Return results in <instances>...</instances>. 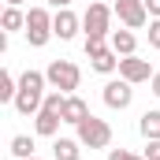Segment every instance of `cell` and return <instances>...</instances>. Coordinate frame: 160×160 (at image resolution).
<instances>
[{
    "label": "cell",
    "mask_w": 160,
    "mask_h": 160,
    "mask_svg": "<svg viewBox=\"0 0 160 160\" xmlns=\"http://www.w3.org/2000/svg\"><path fill=\"white\" fill-rule=\"evenodd\" d=\"M45 71H22L19 75V93H15V112L19 116H38L45 104Z\"/></svg>",
    "instance_id": "1"
},
{
    "label": "cell",
    "mask_w": 160,
    "mask_h": 160,
    "mask_svg": "<svg viewBox=\"0 0 160 160\" xmlns=\"http://www.w3.org/2000/svg\"><path fill=\"white\" fill-rule=\"evenodd\" d=\"M82 48H86L89 67H93L97 75H112V71H119V52H116L108 41H101V38H86V41H82Z\"/></svg>",
    "instance_id": "2"
},
{
    "label": "cell",
    "mask_w": 160,
    "mask_h": 160,
    "mask_svg": "<svg viewBox=\"0 0 160 160\" xmlns=\"http://www.w3.org/2000/svg\"><path fill=\"white\" fill-rule=\"evenodd\" d=\"M22 34L30 41V48H45L48 41L56 38V34H52V15H48V8L38 4V8L26 11V30H22Z\"/></svg>",
    "instance_id": "3"
},
{
    "label": "cell",
    "mask_w": 160,
    "mask_h": 160,
    "mask_svg": "<svg viewBox=\"0 0 160 160\" xmlns=\"http://www.w3.org/2000/svg\"><path fill=\"white\" fill-rule=\"evenodd\" d=\"M75 138H78L86 149H108V145H112V127L89 112V116L75 127Z\"/></svg>",
    "instance_id": "4"
},
{
    "label": "cell",
    "mask_w": 160,
    "mask_h": 160,
    "mask_svg": "<svg viewBox=\"0 0 160 160\" xmlns=\"http://www.w3.org/2000/svg\"><path fill=\"white\" fill-rule=\"evenodd\" d=\"M45 78H48V86L52 89H60V93H75L82 82V71L75 60H52L48 67H45Z\"/></svg>",
    "instance_id": "5"
},
{
    "label": "cell",
    "mask_w": 160,
    "mask_h": 160,
    "mask_svg": "<svg viewBox=\"0 0 160 160\" xmlns=\"http://www.w3.org/2000/svg\"><path fill=\"white\" fill-rule=\"evenodd\" d=\"M112 15H116V8H108V4H89L86 15H82V34H86V38L108 41L112 38Z\"/></svg>",
    "instance_id": "6"
},
{
    "label": "cell",
    "mask_w": 160,
    "mask_h": 160,
    "mask_svg": "<svg viewBox=\"0 0 160 160\" xmlns=\"http://www.w3.org/2000/svg\"><path fill=\"white\" fill-rule=\"evenodd\" d=\"M112 8H116V19H119L127 30H142V26L149 22V8H145V0H116Z\"/></svg>",
    "instance_id": "7"
},
{
    "label": "cell",
    "mask_w": 160,
    "mask_h": 160,
    "mask_svg": "<svg viewBox=\"0 0 160 160\" xmlns=\"http://www.w3.org/2000/svg\"><path fill=\"white\" fill-rule=\"evenodd\" d=\"M104 104L112 108V112H123V108H130V101H134V86L127 78H112V82H104Z\"/></svg>",
    "instance_id": "8"
},
{
    "label": "cell",
    "mask_w": 160,
    "mask_h": 160,
    "mask_svg": "<svg viewBox=\"0 0 160 160\" xmlns=\"http://www.w3.org/2000/svg\"><path fill=\"white\" fill-rule=\"evenodd\" d=\"M153 75H157V71H153V63H149V60H142V56H119V78H127L130 86L149 82Z\"/></svg>",
    "instance_id": "9"
},
{
    "label": "cell",
    "mask_w": 160,
    "mask_h": 160,
    "mask_svg": "<svg viewBox=\"0 0 160 160\" xmlns=\"http://www.w3.org/2000/svg\"><path fill=\"white\" fill-rule=\"evenodd\" d=\"M78 30H82V19L71 11V8H60V11L52 15V34H56L60 41H75Z\"/></svg>",
    "instance_id": "10"
},
{
    "label": "cell",
    "mask_w": 160,
    "mask_h": 160,
    "mask_svg": "<svg viewBox=\"0 0 160 160\" xmlns=\"http://www.w3.org/2000/svg\"><path fill=\"white\" fill-rule=\"evenodd\" d=\"M60 123H63V116H56V112L41 108L38 116H34V130H38L41 138H60Z\"/></svg>",
    "instance_id": "11"
},
{
    "label": "cell",
    "mask_w": 160,
    "mask_h": 160,
    "mask_svg": "<svg viewBox=\"0 0 160 160\" xmlns=\"http://www.w3.org/2000/svg\"><path fill=\"white\" fill-rule=\"evenodd\" d=\"M82 149L86 145H82L78 138H56L52 142V160H78Z\"/></svg>",
    "instance_id": "12"
},
{
    "label": "cell",
    "mask_w": 160,
    "mask_h": 160,
    "mask_svg": "<svg viewBox=\"0 0 160 160\" xmlns=\"http://www.w3.org/2000/svg\"><path fill=\"white\" fill-rule=\"evenodd\" d=\"M86 116H89V104H86L82 97H75V93H71V97H67V104H63V123L78 127V123L86 119Z\"/></svg>",
    "instance_id": "13"
},
{
    "label": "cell",
    "mask_w": 160,
    "mask_h": 160,
    "mask_svg": "<svg viewBox=\"0 0 160 160\" xmlns=\"http://www.w3.org/2000/svg\"><path fill=\"white\" fill-rule=\"evenodd\" d=\"M108 45H112L119 56H134V48H138V41H134V30H112Z\"/></svg>",
    "instance_id": "14"
},
{
    "label": "cell",
    "mask_w": 160,
    "mask_h": 160,
    "mask_svg": "<svg viewBox=\"0 0 160 160\" xmlns=\"http://www.w3.org/2000/svg\"><path fill=\"white\" fill-rule=\"evenodd\" d=\"M0 26H4V34L26 30V11H22V8H4V15H0Z\"/></svg>",
    "instance_id": "15"
},
{
    "label": "cell",
    "mask_w": 160,
    "mask_h": 160,
    "mask_svg": "<svg viewBox=\"0 0 160 160\" xmlns=\"http://www.w3.org/2000/svg\"><path fill=\"white\" fill-rule=\"evenodd\" d=\"M138 130H142V138H145V142H153V138H160V108H153V112H145V116L138 119Z\"/></svg>",
    "instance_id": "16"
},
{
    "label": "cell",
    "mask_w": 160,
    "mask_h": 160,
    "mask_svg": "<svg viewBox=\"0 0 160 160\" xmlns=\"http://www.w3.org/2000/svg\"><path fill=\"white\" fill-rule=\"evenodd\" d=\"M15 93H19V78L4 67V71H0V101H4V104H15Z\"/></svg>",
    "instance_id": "17"
},
{
    "label": "cell",
    "mask_w": 160,
    "mask_h": 160,
    "mask_svg": "<svg viewBox=\"0 0 160 160\" xmlns=\"http://www.w3.org/2000/svg\"><path fill=\"white\" fill-rule=\"evenodd\" d=\"M11 157L15 160H30L34 157V138L30 134H15L11 138Z\"/></svg>",
    "instance_id": "18"
},
{
    "label": "cell",
    "mask_w": 160,
    "mask_h": 160,
    "mask_svg": "<svg viewBox=\"0 0 160 160\" xmlns=\"http://www.w3.org/2000/svg\"><path fill=\"white\" fill-rule=\"evenodd\" d=\"M67 97H71V93H60V89H48V93H45V104H41V108H48V112L63 116V104H67Z\"/></svg>",
    "instance_id": "19"
},
{
    "label": "cell",
    "mask_w": 160,
    "mask_h": 160,
    "mask_svg": "<svg viewBox=\"0 0 160 160\" xmlns=\"http://www.w3.org/2000/svg\"><path fill=\"white\" fill-rule=\"evenodd\" d=\"M108 160H145L142 153H130V149H108Z\"/></svg>",
    "instance_id": "20"
},
{
    "label": "cell",
    "mask_w": 160,
    "mask_h": 160,
    "mask_svg": "<svg viewBox=\"0 0 160 160\" xmlns=\"http://www.w3.org/2000/svg\"><path fill=\"white\" fill-rule=\"evenodd\" d=\"M142 157H145V160H160V138H153V142H145Z\"/></svg>",
    "instance_id": "21"
},
{
    "label": "cell",
    "mask_w": 160,
    "mask_h": 160,
    "mask_svg": "<svg viewBox=\"0 0 160 160\" xmlns=\"http://www.w3.org/2000/svg\"><path fill=\"white\" fill-rule=\"evenodd\" d=\"M149 45L160 48V19H149Z\"/></svg>",
    "instance_id": "22"
},
{
    "label": "cell",
    "mask_w": 160,
    "mask_h": 160,
    "mask_svg": "<svg viewBox=\"0 0 160 160\" xmlns=\"http://www.w3.org/2000/svg\"><path fill=\"white\" fill-rule=\"evenodd\" d=\"M145 8H149V19H160V0H145Z\"/></svg>",
    "instance_id": "23"
},
{
    "label": "cell",
    "mask_w": 160,
    "mask_h": 160,
    "mask_svg": "<svg viewBox=\"0 0 160 160\" xmlns=\"http://www.w3.org/2000/svg\"><path fill=\"white\" fill-rule=\"evenodd\" d=\"M149 89H153V97H160V71L153 75V78H149Z\"/></svg>",
    "instance_id": "24"
},
{
    "label": "cell",
    "mask_w": 160,
    "mask_h": 160,
    "mask_svg": "<svg viewBox=\"0 0 160 160\" xmlns=\"http://www.w3.org/2000/svg\"><path fill=\"white\" fill-rule=\"evenodd\" d=\"M45 4H48V8H56V11H60V8H71V0H45Z\"/></svg>",
    "instance_id": "25"
},
{
    "label": "cell",
    "mask_w": 160,
    "mask_h": 160,
    "mask_svg": "<svg viewBox=\"0 0 160 160\" xmlns=\"http://www.w3.org/2000/svg\"><path fill=\"white\" fill-rule=\"evenodd\" d=\"M22 4H26V0H8V8H22Z\"/></svg>",
    "instance_id": "26"
},
{
    "label": "cell",
    "mask_w": 160,
    "mask_h": 160,
    "mask_svg": "<svg viewBox=\"0 0 160 160\" xmlns=\"http://www.w3.org/2000/svg\"><path fill=\"white\" fill-rule=\"evenodd\" d=\"M30 160H41V157H30Z\"/></svg>",
    "instance_id": "27"
}]
</instances>
